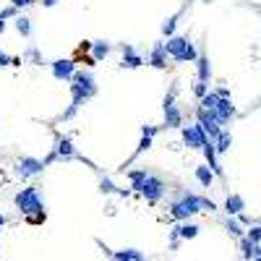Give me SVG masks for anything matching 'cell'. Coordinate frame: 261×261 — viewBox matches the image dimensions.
I'll list each match as a JSON object with an SVG mask.
<instances>
[{
	"mask_svg": "<svg viewBox=\"0 0 261 261\" xmlns=\"http://www.w3.org/2000/svg\"><path fill=\"white\" fill-rule=\"evenodd\" d=\"M149 63H152L154 68H165V65H167V50H165V42H157L154 47H152Z\"/></svg>",
	"mask_w": 261,
	"mask_h": 261,
	"instance_id": "10",
	"label": "cell"
},
{
	"mask_svg": "<svg viewBox=\"0 0 261 261\" xmlns=\"http://www.w3.org/2000/svg\"><path fill=\"white\" fill-rule=\"evenodd\" d=\"M254 259H259V261H261V243H256V254H254Z\"/></svg>",
	"mask_w": 261,
	"mask_h": 261,
	"instance_id": "37",
	"label": "cell"
},
{
	"mask_svg": "<svg viewBox=\"0 0 261 261\" xmlns=\"http://www.w3.org/2000/svg\"><path fill=\"white\" fill-rule=\"evenodd\" d=\"M201 149H204V154H207V162H209V167H212V173H214V175H222V167H219V162H217V149H214V141H207Z\"/></svg>",
	"mask_w": 261,
	"mask_h": 261,
	"instance_id": "11",
	"label": "cell"
},
{
	"mask_svg": "<svg viewBox=\"0 0 261 261\" xmlns=\"http://www.w3.org/2000/svg\"><path fill=\"white\" fill-rule=\"evenodd\" d=\"M110 256H115L118 261H141V259H144V254H141V251H136V248L115 251V254H110Z\"/></svg>",
	"mask_w": 261,
	"mask_h": 261,
	"instance_id": "18",
	"label": "cell"
},
{
	"mask_svg": "<svg viewBox=\"0 0 261 261\" xmlns=\"http://www.w3.org/2000/svg\"><path fill=\"white\" fill-rule=\"evenodd\" d=\"M175 26H178V16H170V18L162 24V34H167V37L175 34Z\"/></svg>",
	"mask_w": 261,
	"mask_h": 261,
	"instance_id": "27",
	"label": "cell"
},
{
	"mask_svg": "<svg viewBox=\"0 0 261 261\" xmlns=\"http://www.w3.org/2000/svg\"><path fill=\"white\" fill-rule=\"evenodd\" d=\"M230 146H232V136L227 133V130H219V136L214 138V149H217V154L230 152Z\"/></svg>",
	"mask_w": 261,
	"mask_h": 261,
	"instance_id": "17",
	"label": "cell"
},
{
	"mask_svg": "<svg viewBox=\"0 0 261 261\" xmlns=\"http://www.w3.org/2000/svg\"><path fill=\"white\" fill-rule=\"evenodd\" d=\"M248 240H254V243H261V227H251V230H248Z\"/></svg>",
	"mask_w": 261,
	"mask_h": 261,
	"instance_id": "33",
	"label": "cell"
},
{
	"mask_svg": "<svg viewBox=\"0 0 261 261\" xmlns=\"http://www.w3.org/2000/svg\"><path fill=\"white\" fill-rule=\"evenodd\" d=\"M16 29H18L21 37H29L32 34V21H29V18H24V16H18L16 18Z\"/></svg>",
	"mask_w": 261,
	"mask_h": 261,
	"instance_id": "23",
	"label": "cell"
},
{
	"mask_svg": "<svg viewBox=\"0 0 261 261\" xmlns=\"http://www.w3.org/2000/svg\"><path fill=\"white\" fill-rule=\"evenodd\" d=\"M16 13H18V8L11 5V8H5V11H0V18H13Z\"/></svg>",
	"mask_w": 261,
	"mask_h": 261,
	"instance_id": "34",
	"label": "cell"
},
{
	"mask_svg": "<svg viewBox=\"0 0 261 261\" xmlns=\"http://www.w3.org/2000/svg\"><path fill=\"white\" fill-rule=\"evenodd\" d=\"M133 188L141 193L149 204H157V201H160L162 196H165V183L157 178V175H149V173L144 175V180H141V183L133 185Z\"/></svg>",
	"mask_w": 261,
	"mask_h": 261,
	"instance_id": "4",
	"label": "cell"
},
{
	"mask_svg": "<svg viewBox=\"0 0 261 261\" xmlns=\"http://www.w3.org/2000/svg\"><path fill=\"white\" fill-rule=\"evenodd\" d=\"M240 248H243V259H254V254H256V243H254V240L243 238V240H240Z\"/></svg>",
	"mask_w": 261,
	"mask_h": 261,
	"instance_id": "24",
	"label": "cell"
},
{
	"mask_svg": "<svg viewBox=\"0 0 261 261\" xmlns=\"http://www.w3.org/2000/svg\"><path fill=\"white\" fill-rule=\"evenodd\" d=\"M217 99H219V94H217V91H207V94L201 97V107H209V110H214V105H217Z\"/></svg>",
	"mask_w": 261,
	"mask_h": 261,
	"instance_id": "25",
	"label": "cell"
},
{
	"mask_svg": "<svg viewBox=\"0 0 261 261\" xmlns=\"http://www.w3.org/2000/svg\"><path fill=\"white\" fill-rule=\"evenodd\" d=\"M107 55H110V44L105 40H99V42L91 44V58H94V60H102V58H107Z\"/></svg>",
	"mask_w": 261,
	"mask_h": 261,
	"instance_id": "20",
	"label": "cell"
},
{
	"mask_svg": "<svg viewBox=\"0 0 261 261\" xmlns=\"http://www.w3.org/2000/svg\"><path fill=\"white\" fill-rule=\"evenodd\" d=\"M52 76L58 81H71V76L76 73V63L73 60H52Z\"/></svg>",
	"mask_w": 261,
	"mask_h": 261,
	"instance_id": "8",
	"label": "cell"
},
{
	"mask_svg": "<svg viewBox=\"0 0 261 261\" xmlns=\"http://www.w3.org/2000/svg\"><path fill=\"white\" fill-rule=\"evenodd\" d=\"M141 63H144V58H141V55H136V52H123V60H120L123 68H138Z\"/></svg>",
	"mask_w": 261,
	"mask_h": 261,
	"instance_id": "21",
	"label": "cell"
},
{
	"mask_svg": "<svg viewBox=\"0 0 261 261\" xmlns=\"http://www.w3.org/2000/svg\"><path fill=\"white\" fill-rule=\"evenodd\" d=\"M42 170H44L42 160H34V157H24V160H18V165H16V175L21 180L34 178V175H42Z\"/></svg>",
	"mask_w": 261,
	"mask_h": 261,
	"instance_id": "6",
	"label": "cell"
},
{
	"mask_svg": "<svg viewBox=\"0 0 261 261\" xmlns=\"http://www.w3.org/2000/svg\"><path fill=\"white\" fill-rule=\"evenodd\" d=\"M214 113H217L219 123L225 126V123H230V118L235 115V105H232V99H230V97H219V99H217V105H214Z\"/></svg>",
	"mask_w": 261,
	"mask_h": 261,
	"instance_id": "9",
	"label": "cell"
},
{
	"mask_svg": "<svg viewBox=\"0 0 261 261\" xmlns=\"http://www.w3.org/2000/svg\"><path fill=\"white\" fill-rule=\"evenodd\" d=\"M185 42H188V37H167V42H165V50L167 55H178L183 47H185Z\"/></svg>",
	"mask_w": 261,
	"mask_h": 261,
	"instance_id": "13",
	"label": "cell"
},
{
	"mask_svg": "<svg viewBox=\"0 0 261 261\" xmlns=\"http://www.w3.org/2000/svg\"><path fill=\"white\" fill-rule=\"evenodd\" d=\"M13 201H16L18 212H24V214H37V212H44V201L40 199V193H37V185H29V188L18 191Z\"/></svg>",
	"mask_w": 261,
	"mask_h": 261,
	"instance_id": "3",
	"label": "cell"
},
{
	"mask_svg": "<svg viewBox=\"0 0 261 261\" xmlns=\"http://www.w3.org/2000/svg\"><path fill=\"white\" fill-rule=\"evenodd\" d=\"M196 63H199V81H209L212 76V65L207 58H196Z\"/></svg>",
	"mask_w": 261,
	"mask_h": 261,
	"instance_id": "22",
	"label": "cell"
},
{
	"mask_svg": "<svg viewBox=\"0 0 261 261\" xmlns=\"http://www.w3.org/2000/svg\"><path fill=\"white\" fill-rule=\"evenodd\" d=\"M5 225V217H3V214H0V227H3Z\"/></svg>",
	"mask_w": 261,
	"mask_h": 261,
	"instance_id": "40",
	"label": "cell"
},
{
	"mask_svg": "<svg viewBox=\"0 0 261 261\" xmlns=\"http://www.w3.org/2000/svg\"><path fill=\"white\" fill-rule=\"evenodd\" d=\"M246 209V201H243V196H227V201H225V212L230 214H240Z\"/></svg>",
	"mask_w": 261,
	"mask_h": 261,
	"instance_id": "14",
	"label": "cell"
},
{
	"mask_svg": "<svg viewBox=\"0 0 261 261\" xmlns=\"http://www.w3.org/2000/svg\"><path fill=\"white\" fill-rule=\"evenodd\" d=\"M207 91H209V87H207V81H199V84H193V94L196 97H204V94H207Z\"/></svg>",
	"mask_w": 261,
	"mask_h": 261,
	"instance_id": "30",
	"label": "cell"
},
{
	"mask_svg": "<svg viewBox=\"0 0 261 261\" xmlns=\"http://www.w3.org/2000/svg\"><path fill=\"white\" fill-rule=\"evenodd\" d=\"M173 235H178L180 240H191V238L199 235V225H188V222H185V225H178L173 230Z\"/></svg>",
	"mask_w": 261,
	"mask_h": 261,
	"instance_id": "15",
	"label": "cell"
},
{
	"mask_svg": "<svg viewBox=\"0 0 261 261\" xmlns=\"http://www.w3.org/2000/svg\"><path fill=\"white\" fill-rule=\"evenodd\" d=\"M99 191H102V193H115L118 188L113 185V180H110V178H102V180H99Z\"/></svg>",
	"mask_w": 261,
	"mask_h": 261,
	"instance_id": "29",
	"label": "cell"
},
{
	"mask_svg": "<svg viewBox=\"0 0 261 261\" xmlns=\"http://www.w3.org/2000/svg\"><path fill=\"white\" fill-rule=\"evenodd\" d=\"M209 138H207V130L199 126H185L183 128V144L188 146V149H201L204 144H207Z\"/></svg>",
	"mask_w": 261,
	"mask_h": 261,
	"instance_id": "5",
	"label": "cell"
},
{
	"mask_svg": "<svg viewBox=\"0 0 261 261\" xmlns=\"http://www.w3.org/2000/svg\"><path fill=\"white\" fill-rule=\"evenodd\" d=\"M227 232H230V235H235V238H240V235H243V230H240V222L227 219Z\"/></svg>",
	"mask_w": 261,
	"mask_h": 261,
	"instance_id": "28",
	"label": "cell"
},
{
	"mask_svg": "<svg viewBox=\"0 0 261 261\" xmlns=\"http://www.w3.org/2000/svg\"><path fill=\"white\" fill-rule=\"evenodd\" d=\"M24 60H29V63L42 65V55H40V50H37V47H29V50L24 52Z\"/></svg>",
	"mask_w": 261,
	"mask_h": 261,
	"instance_id": "26",
	"label": "cell"
},
{
	"mask_svg": "<svg viewBox=\"0 0 261 261\" xmlns=\"http://www.w3.org/2000/svg\"><path fill=\"white\" fill-rule=\"evenodd\" d=\"M149 146H152V136H146V133H144L141 144H138V149H136V157H138V154H144V152H146Z\"/></svg>",
	"mask_w": 261,
	"mask_h": 261,
	"instance_id": "31",
	"label": "cell"
},
{
	"mask_svg": "<svg viewBox=\"0 0 261 261\" xmlns=\"http://www.w3.org/2000/svg\"><path fill=\"white\" fill-rule=\"evenodd\" d=\"M175 91L173 94H167V99H165V126L167 128H180V123H183V115H180V110L175 107Z\"/></svg>",
	"mask_w": 261,
	"mask_h": 261,
	"instance_id": "7",
	"label": "cell"
},
{
	"mask_svg": "<svg viewBox=\"0 0 261 261\" xmlns=\"http://www.w3.org/2000/svg\"><path fill=\"white\" fill-rule=\"evenodd\" d=\"M201 209H209V212H214L217 207H214V201L204 199V196H196V193H188V191H183V193L178 196V199L173 201V207H170V214H173V219H188L191 214L201 212Z\"/></svg>",
	"mask_w": 261,
	"mask_h": 261,
	"instance_id": "2",
	"label": "cell"
},
{
	"mask_svg": "<svg viewBox=\"0 0 261 261\" xmlns=\"http://www.w3.org/2000/svg\"><path fill=\"white\" fill-rule=\"evenodd\" d=\"M55 154H58L60 160H71V157H76V149H73L71 138H60V141H58V149H55Z\"/></svg>",
	"mask_w": 261,
	"mask_h": 261,
	"instance_id": "16",
	"label": "cell"
},
{
	"mask_svg": "<svg viewBox=\"0 0 261 261\" xmlns=\"http://www.w3.org/2000/svg\"><path fill=\"white\" fill-rule=\"evenodd\" d=\"M11 3H13L16 8H24V5H32L34 0H11Z\"/></svg>",
	"mask_w": 261,
	"mask_h": 261,
	"instance_id": "35",
	"label": "cell"
},
{
	"mask_svg": "<svg viewBox=\"0 0 261 261\" xmlns=\"http://www.w3.org/2000/svg\"><path fill=\"white\" fill-rule=\"evenodd\" d=\"M196 178H199V183L204 185V188H212V183H214L212 167H196Z\"/></svg>",
	"mask_w": 261,
	"mask_h": 261,
	"instance_id": "19",
	"label": "cell"
},
{
	"mask_svg": "<svg viewBox=\"0 0 261 261\" xmlns=\"http://www.w3.org/2000/svg\"><path fill=\"white\" fill-rule=\"evenodd\" d=\"M42 3H44V5H47V8H52L55 3H58V0H42Z\"/></svg>",
	"mask_w": 261,
	"mask_h": 261,
	"instance_id": "38",
	"label": "cell"
},
{
	"mask_svg": "<svg viewBox=\"0 0 261 261\" xmlns=\"http://www.w3.org/2000/svg\"><path fill=\"white\" fill-rule=\"evenodd\" d=\"M5 32V18H0V34Z\"/></svg>",
	"mask_w": 261,
	"mask_h": 261,
	"instance_id": "39",
	"label": "cell"
},
{
	"mask_svg": "<svg viewBox=\"0 0 261 261\" xmlns=\"http://www.w3.org/2000/svg\"><path fill=\"white\" fill-rule=\"evenodd\" d=\"M144 175H146V170H133V173H128V178H130V183L133 185H138L144 180Z\"/></svg>",
	"mask_w": 261,
	"mask_h": 261,
	"instance_id": "32",
	"label": "cell"
},
{
	"mask_svg": "<svg viewBox=\"0 0 261 261\" xmlns=\"http://www.w3.org/2000/svg\"><path fill=\"white\" fill-rule=\"evenodd\" d=\"M71 81H73L71 84V105L63 113V120H71L73 115L79 113V107L84 105V102L97 94V84H94V76H91V73L79 71V73H73V76H71Z\"/></svg>",
	"mask_w": 261,
	"mask_h": 261,
	"instance_id": "1",
	"label": "cell"
},
{
	"mask_svg": "<svg viewBox=\"0 0 261 261\" xmlns=\"http://www.w3.org/2000/svg\"><path fill=\"white\" fill-rule=\"evenodd\" d=\"M141 133H146V136H154V133H157V128H154V126H144V128H141Z\"/></svg>",
	"mask_w": 261,
	"mask_h": 261,
	"instance_id": "36",
	"label": "cell"
},
{
	"mask_svg": "<svg viewBox=\"0 0 261 261\" xmlns=\"http://www.w3.org/2000/svg\"><path fill=\"white\" fill-rule=\"evenodd\" d=\"M173 58H175V63H193L196 58H199V50H196L191 44V40H188V42H185V47L178 55H173Z\"/></svg>",
	"mask_w": 261,
	"mask_h": 261,
	"instance_id": "12",
	"label": "cell"
}]
</instances>
